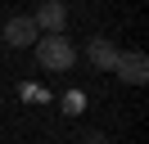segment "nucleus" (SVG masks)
Returning <instances> with one entry per match:
<instances>
[{"instance_id":"nucleus-1","label":"nucleus","mask_w":149,"mask_h":144,"mask_svg":"<svg viewBox=\"0 0 149 144\" xmlns=\"http://www.w3.org/2000/svg\"><path fill=\"white\" fill-rule=\"evenodd\" d=\"M32 54H36V63H41L45 72H68V68L77 63V50H72V41H68L63 32H59V36H36Z\"/></svg>"},{"instance_id":"nucleus-2","label":"nucleus","mask_w":149,"mask_h":144,"mask_svg":"<svg viewBox=\"0 0 149 144\" xmlns=\"http://www.w3.org/2000/svg\"><path fill=\"white\" fill-rule=\"evenodd\" d=\"M113 77H118V81H127V86H145V81H149V59H145L140 50H118Z\"/></svg>"},{"instance_id":"nucleus-3","label":"nucleus","mask_w":149,"mask_h":144,"mask_svg":"<svg viewBox=\"0 0 149 144\" xmlns=\"http://www.w3.org/2000/svg\"><path fill=\"white\" fill-rule=\"evenodd\" d=\"M32 23H36L41 36H59V32L68 27V9H63V0H41L36 14H32Z\"/></svg>"},{"instance_id":"nucleus-4","label":"nucleus","mask_w":149,"mask_h":144,"mask_svg":"<svg viewBox=\"0 0 149 144\" xmlns=\"http://www.w3.org/2000/svg\"><path fill=\"white\" fill-rule=\"evenodd\" d=\"M36 23H32V14H14L9 23H5V45H14V50H32L36 45Z\"/></svg>"},{"instance_id":"nucleus-5","label":"nucleus","mask_w":149,"mask_h":144,"mask_svg":"<svg viewBox=\"0 0 149 144\" xmlns=\"http://www.w3.org/2000/svg\"><path fill=\"white\" fill-rule=\"evenodd\" d=\"M86 59H91L100 72H113V63H118V45H113L109 36H95V41L86 45Z\"/></svg>"},{"instance_id":"nucleus-6","label":"nucleus","mask_w":149,"mask_h":144,"mask_svg":"<svg viewBox=\"0 0 149 144\" xmlns=\"http://www.w3.org/2000/svg\"><path fill=\"white\" fill-rule=\"evenodd\" d=\"M86 144H109V140H104V131H91V135H86Z\"/></svg>"}]
</instances>
